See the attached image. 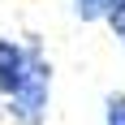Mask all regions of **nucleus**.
Returning a JSON list of instances; mask_svg holds the SVG:
<instances>
[{"instance_id":"1","label":"nucleus","mask_w":125,"mask_h":125,"mask_svg":"<svg viewBox=\"0 0 125 125\" xmlns=\"http://www.w3.org/2000/svg\"><path fill=\"white\" fill-rule=\"evenodd\" d=\"M48 95H52V65L35 52V65H30L26 86L9 99V116H13V125H39L43 116H48Z\"/></svg>"},{"instance_id":"2","label":"nucleus","mask_w":125,"mask_h":125,"mask_svg":"<svg viewBox=\"0 0 125 125\" xmlns=\"http://www.w3.org/2000/svg\"><path fill=\"white\" fill-rule=\"evenodd\" d=\"M30 65H35V48H22L17 39H0V95L4 99H13L26 86Z\"/></svg>"},{"instance_id":"3","label":"nucleus","mask_w":125,"mask_h":125,"mask_svg":"<svg viewBox=\"0 0 125 125\" xmlns=\"http://www.w3.org/2000/svg\"><path fill=\"white\" fill-rule=\"evenodd\" d=\"M104 125H125V91H112L104 99Z\"/></svg>"},{"instance_id":"4","label":"nucleus","mask_w":125,"mask_h":125,"mask_svg":"<svg viewBox=\"0 0 125 125\" xmlns=\"http://www.w3.org/2000/svg\"><path fill=\"white\" fill-rule=\"evenodd\" d=\"M108 4L112 0H73V13L82 22H95V17H108Z\"/></svg>"},{"instance_id":"5","label":"nucleus","mask_w":125,"mask_h":125,"mask_svg":"<svg viewBox=\"0 0 125 125\" xmlns=\"http://www.w3.org/2000/svg\"><path fill=\"white\" fill-rule=\"evenodd\" d=\"M108 26H112V35L125 43V0H112L108 4Z\"/></svg>"}]
</instances>
